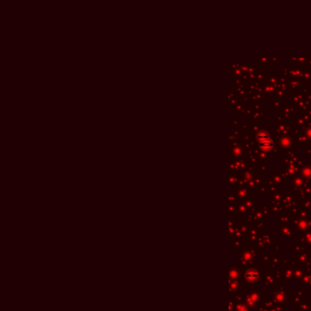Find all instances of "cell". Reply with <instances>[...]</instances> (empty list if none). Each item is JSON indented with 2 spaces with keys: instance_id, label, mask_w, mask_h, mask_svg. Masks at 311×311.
<instances>
[{
  "instance_id": "6da1fadb",
  "label": "cell",
  "mask_w": 311,
  "mask_h": 311,
  "mask_svg": "<svg viewBox=\"0 0 311 311\" xmlns=\"http://www.w3.org/2000/svg\"><path fill=\"white\" fill-rule=\"evenodd\" d=\"M258 142L260 148L266 151L270 150L273 147V142L266 132H261L260 134H258Z\"/></svg>"
},
{
  "instance_id": "7a4b0ae2",
  "label": "cell",
  "mask_w": 311,
  "mask_h": 311,
  "mask_svg": "<svg viewBox=\"0 0 311 311\" xmlns=\"http://www.w3.org/2000/svg\"><path fill=\"white\" fill-rule=\"evenodd\" d=\"M245 277H246V279H247V280H249L250 282H255V281H256V280H257V278H258V275H257V273H256V272H255L254 270H249L248 272H246V274H245Z\"/></svg>"
}]
</instances>
